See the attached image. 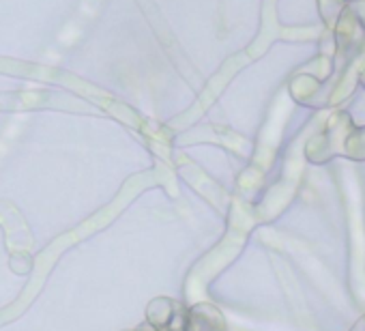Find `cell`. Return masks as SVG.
I'll return each mask as SVG.
<instances>
[{"mask_svg": "<svg viewBox=\"0 0 365 331\" xmlns=\"http://www.w3.org/2000/svg\"><path fill=\"white\" fill-rule=\"evenodd\" d=\"M129 331H161L159 327H155L153 323H148V320H144L142 325H138L136 329H129Z\"/></svg>", "mask_w": 365, "mask_h": 331, "instance_id": "cell-4", "label": "cell"}, {"mask_svg": "<svg viewBox=\"0 0 365 331\" xmlns=\"http://www.w3.org/2000/svg\"><path fill=\"white\" fill-rule=\"evenodd\" d=\"M185 331H226V320L222 312L211 304H198L189 308Z\"/></svg>", "mask_w": 365, "mask_h": 331, "instance_id": "cell-1", "label": "cell"}, {"mask_svg": "<svg viewBox=\"0 0 365 331\" xmlns=\"http://www.w3.org/2000/svg\"><path fill=\"white\" fill-rule=\"evenodd\" d=\"M179 308V301L177 299H170V297H157L148 304L146 308V320L153 323L155 327H159L161 331H164L170 323V318L174 316Z\"/></svg>", "mask_w": 365, "mask_h": 331, "instance_id": "cell-2", "label": "cell"}, {"mask_svg": "<svg viewBox=\"0 0 365 331\" xmlns=\"http://www.w3.org/2000/svg\"><path fill=\"white\" fill-rule=\"evenodd\" d=\"M187 318H189V310L183 304H179L174 316L170 318V323L164 331H185L187 329Z\"/></svg>", "mask_w": 365, "mask_h": 331, "instance_id": "cell-3", "label": "cell"}]
</instances>
